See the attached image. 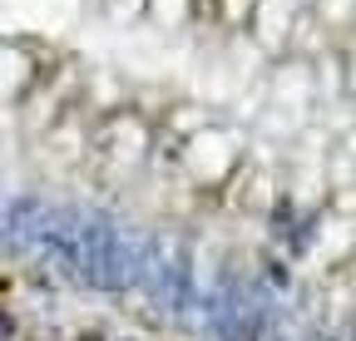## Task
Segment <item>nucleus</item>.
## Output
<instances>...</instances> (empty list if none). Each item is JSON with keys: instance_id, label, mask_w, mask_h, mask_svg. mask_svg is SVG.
<instances>
[{"instance_id": "nucleus-1", "label": "nucleus", "mask_w": 356, "mask_h": 341, "mask_svg": "<svg viewBox=\"0 0 356 341\" xmlns=\"http://www.w3.org/2000/svg\"><path fill=\"white\" fill-rule=\"evenodd\" d=\"M267 277H273L277 287H287V267H282V263H273V258H267Z\"/></svg>"}, {"instance_id": "nucleus-2", "label": "nucleus", "mask_w": 356, "mask_h": 341, "mask_svg": "<svg viewBox=\"0 0 356 341\" xmlns=\"http://www.w3.org/2000/svg\"><path fill=\"white\" fill-rule=\"evenodd\" d=\"M79 341H104V336H99V331H84V336H79Z\"/></svg>"}, {"instance_id": "nucleus-3", "label": "nucleus", "mask_w": 356, "mask_h": 341, "mask_svg": "<svg viewBox=\"0 0 356 341\" xmlns=\"http://www.w3.org/2000/svg\"><path fill=\"white\" fill-rule=\"evenodd\" d=\"M351 341H356V336H351Z\"/></svg>"}]
</instances>
